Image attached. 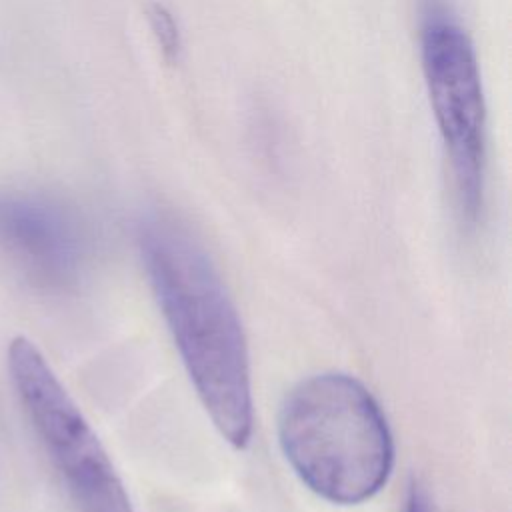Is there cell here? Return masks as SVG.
<instances>
[{"instance_id": "obj_5", "label": "cell", "mask_w": 512, "mask_h": 512, "mask_svg": "<svg viewBox=\"0 0 512 512\" xmlns=\"http://www.w3.org/2000/svg\"><path fill=\"white\" fill-rule=\"evenodd\" d=\"M82 258L80 228L62 206L28 194H0L2 268L36 288L60 290L76 280Z\"/></svg>"}, {"instance_id": "obj_2", "label": "cell", "mask_w": 512, "mask_h": 512, "mask_svg": "<svg viewBox=\"0 0 512 512\" xmlns=\"http://www.w3.org/2000/svg\"><path fill=\"white\" fill-rule=\"evenodd\" d=\"M278 444L300 482L338 506L374 498L394 468L386 414L344 372L312 374L290 388L278 410Z\"/></svg>"}, {"instance_id": "obj_7", "label": "cell", "mask_w": 512, "mask_h": 512, "mask_svg": "<svg viewBox=\"0 0 512 512\" xmlns=\"http://www.w3.org/2000/svg\"><path fill=\"white\" fill-rule=\"evenodd\" d=\"M402 512H436V510H434L428 494L420 486H412L408 490V496H406Z\"/></svg>"}, {"instance_id": "obj_1", "label": "cell", "mask_w": 512, "mask_h": 512, "mask_svg": "<svg viewBox=\"0 0 512 512\" xmlns=\"http://www.w3.org/2000/svg\"><path fill=\"white\" fill-rule=\"evenodd\" d=\"M154 298L190 384L234 448L252 436L250 354L236 304L204 248L180 226L148 218L138 232Z\"/></svg>"}, {"instance_id": "obj_6", "label": "cell", "mask_w": 512, "mask_h": 512, "mask_svg": "<svg viewBox=\"0 0 512 512\" xmlns=\"http://www.w3.org/2000/svg\"><path fill=\"white\" fill-rule=\"evenodd\" d=\"M148 22L168 62H178L182 54V38L174 16L162 4L148 6Z\"/></svg>"}, {"instance_id": "obj_4", "label": "cell", "mask_w": 512, "mask_h": 512, "mask_svg": "<svg viewBox=\"0 0 512 512\" xmlns=\"http://www.w3.org/2000/svg\"><path fill=\"white\" fill-rule=\"evenodd\" d=\"M16 394L78 512H134L100 438L40 350L24 336L8 348Z\"/></svg>"}, {"instance_id": "obj_3", "label": "cell", "mask_w": 512, "mask_h": 512, "mask_svg": "<svg viewBox=\"0 0 512 512\" xmlns=\"http://www.w3.org/2000/svg\"><path fill=\"white\" fill-rule=\"evenodd\" d=\"M420 58L432 114L450 162L464 220L482 210L486 174V102L474 44L442 0H422Z\"/></svg>"}]
</instances>
